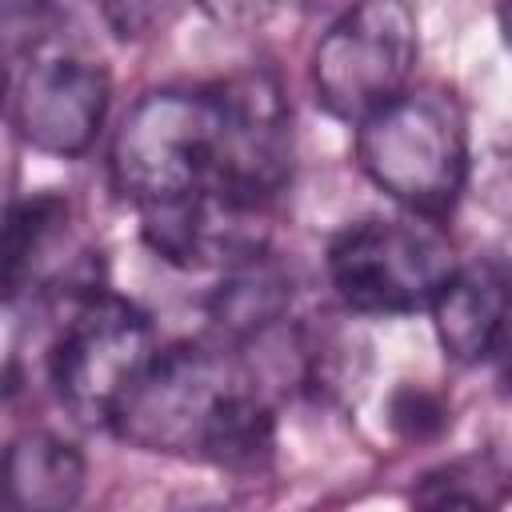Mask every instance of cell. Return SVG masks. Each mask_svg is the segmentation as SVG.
<instances>
[{
    "mask_svg": "<svg viewBox=\"0 0 512 512\" xmlns=\"http://www.w3.org/2000/svg\"><path fill=\"white\" fill-rule=\"evenodd\" d=\"M108 428L132 448L220 468H260L276 448L272 404L240 352L224 348V340L156 352Z\"/></svg>",
    "mask_w": 512,
    "mask_h": 512,
    "instance_id": "cell-1",
    "label": "cell"
},
{
    "mask_svg": "<svg viewBox=\"0 0 512 512\" xmlns=\"http://www.w3.org/2000/svg\"><path fill=\"white\" fill-rule=\"evenodd\" d=\"M224 168L228 116L216 84L144 92L108 148L112 184L140 216L200 192H224Z\"/></svg>",
    "mask_w": 512,
    "mask_h": 512,
    "instance_id": "cell-2",
    "label": "cell"
},
{
    "mask_svg": "<svg viewBox=\"0 0 512 512\" xmlns=\"http://www.w3.org/2000/svg\"><path fill=\"white\" fill-rule=\"evenodd\" d=\"M356 160L408 216L440 224L468 180V120L460 100L440 84L400 92L356 124Z\"/></svg>",
    "mask_w": 512,
    "mask_h": 512,
    "instance_id": "cell-3",
    "label": "cell"
},
{
    "mask_svg": "<svg viewBox=\"0 0 512 512\" xmlns=\"http://www.w3.org/2000/svg\"><path fill=\"white\" fill-rule=\"evenodd\" d=\"M460 268L456 244L424 216H368L340 228L328 244V280L336 296L364 316L428 312Z\"/></svg>",
    "mask_w": 512,
    "mask_h": 512,
    "instance_id": "cell-4",
    "label": "cell"
},
{
    "mask_svg": "<svg viewBox=\"0 0 512 512\" xmlns=\"http://www.w3.org/2000/svg\"><path fill=\"white\" fill-rule=\"evenodd\" d=\"M156 352L148 312L100 288L72 304L48 356V380L68 416L108 428L152 368Z\"/></svg>",
    "mask_w": 512,
    "mask_h": 512,
    "instance_id": "cell-5",
    "label": "cell"
},
{
    "mask_svg": "<svg viewBox=\"0 0 512 512\" xmlns=\"http://www.w3.org/2000/svg\"><path fill=\"white\" fill-rule=\"evenodd\" d=\"M416 32V12L400 0L340 12L312 48V88L324 112L356 128L408 92L420 52Z\"/></svg>",
    "mask_w": 512,
    "mask_h": 512,
    "instance_id": "cell-6",
    "label": "cell"
},
{
    "mask_svg": "<svg viewBox=\"0 0 512 512\" xmlns=\"http://www.w3.org/2000/svg\"><path fill=\"white\" fill-rule=\"evenodd\" d=\"M108 72L80 48L52 36L28 52L12 92V120L24 144L48 156H84L108 112Z\"/></svg>",
    "mask_w": 512,
    "mask_h": 512,
    "instance_id": "cell-7",
    "label": "cell"
},
{
    "mask_svg": "<svg viewBox=\"0 0 512 512\" xmlns=\"http://www.w3.org/2000/svg\"><path fill=\"white\" fill-rule=\"evenodd\" d=\"M100 292L92 248L68 196L32 192L0 212V300H84Z\"/></svg>",
    "mask_w": 512,
    "mask_h": 512,
    "instance_id": "cell-8",
    "label": "cell"
},
{
    "mask_svg": "<svg viewBox=\"0 0 512 512\" xmlns=\"http://www.w3.org/2000/svg\"><path fill=\"white\" fill-rule=\"evenodd\" d=\"M428 312H432L440 348L456 364L488 360L504 340V312H508L504 264L500 260L460 264Z\"/></svg>",
    "mask_w": 512,
    "mask_h": 512,
    "instance_id": "cell-9",
    "label": "cell"
},
{
    "mask_svg": "<svg viewBox=\"0 0 512 512\" xmlns=\"http://www.w3.org/2000/svg\"><path fill=\"white\" fill-rule=\"evenodd\" d=\"M84 456L52 432H20L0 452V512H76Z\"/></svg>",
    "mask_w": 512,
    "mask_h": 512,
    "instance_id": "cell-10",
    "label": "cell"
},
{
    "mask_svg": "<svg viewBox=\"0 0 512 512\" xmlns=\"http://www.w3.org/2000/svg\"><path fill=\"white\" fill-rule=\"evenodd\" d=\"M288 296H292V284L268 260V252H260V256L228 268V276L212 292L208 312H212V324L220 328V340L244 344L284 316Z\"/></svg>",
    "mask_w": 512,
    "mask_h": 512,
    "instance_id": "cell-11",
    "label": "cell"
},
{
    "mask_svg": "<svg viewBox=\"0 0 512 512\" xmlns=\"http://www.w3.org/2000/svg\"><path fill=\"white\" fill-rule=\"evenodd\" d=\"M4 88H8V64L0 60V104H4Z\"/></svg>",
    "mask_w": 512,
    "mask_h": 512,
    "instance_id": "cell-12",
    "label": "cell"
}]
</instances>
